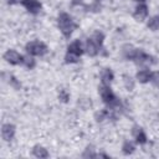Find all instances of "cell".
Listing matches in <instances>:
<instances>
[{
  "label": "cell",
  "instance_id": "obj_3",
  "mask_svg": "<svg viewBox=\"0 0 159 159\" xmlns=\"http://www.w3.org/2000/svg\"><path fill=\"white\" fill-rule=\"evenodd\" d=\"M83 50H82V45L81 42L77 40V41H73L68 48H67V53L65 56V60H66V63H75L78 61L80 56L82 55Z\"/></svg>",
  "mask_w": 159,
  "mask_h": 159
},
{
  "label": "cell",
  "instance_id": "obj_10",
  "mask_svg": "<svg viewBox=\"0 0 159 159\" xmlns=\"http://www.w3.org/2000/svg\"><path fill=\"white\" fill-rule=\"evenodd\" d=\"M153 73L149 71V70H142L137 73V80L140 82V83H147L149 81L153 80Z\"/></svg>",
  "mask_w": 159,
  "mask_h": 159
},
{
  "label": "cell",
  "instance_id": "obj_4",
  "mask_svg": "<svg viewBox=\"0 0 159 159\" xmlns=\"http://www.w3.org/2000/svg\"><path fill=\"white\" fill-rule=\"evenodd\" d=\"M26 52L31 56H43L47 52V46L41 41H31L26 45Z\"/></svg>",
  "mask_w": 159,
  "mask_h": 159
},
{
  "label": "cell",
  "instance_id": "obj_18",
  "mask_svg": "<svg viewBox=\"0 0 159 159\" xmlns=\"http://www.w3.org/2000/svg\"><path fill=\"white\" fill-rule=\"evenodd\" d=\"M10 80H11V84H12V86H15V88H19V87H20V84L16 82V78H15V77H12V76H11V77H10Z\"/></svg>",
  "mask_w": 159,
  "mask_h": 159
},
{
  "label": "cell",
  "instance_id": "obj_6",
  "mask_svg": "<svg viewBox=\"0 0 159 159\" xmlns=\"http://www.w3.org/2000/svg\"><path fill=\"white\" fill-rule=\"evenodd\" d=\"M21 4L27 9L29 12L31 14H37L41 10V4L37 0H22Z\"/></svg>",
  "mask_w": 159,
  "mask_h": 159
},
{
  "label": "cell",
  "instance_id": "obj_16",
  "mask_svg": "<svg viewBox=\"0 0 159 159\" xmlns=\"http://www.w3.org/2000/svg\"><path fill=\"white\" fill-rule=\"evenodd\" d=\"M122 149H123V153H124V154H132L135 148H134V144H133L132 142H128V140H127V142H124Z\"/></svg>",
  "mask_w": 159,
  "mask_h": 159
},
{
  "label": "cell",
  "instance_id": "obj_9",
  "mask_svg": "<svg viewBox=\"0 0 159 159\" xmlns=\"http://www.w3.org/2000/svg\"><path fill=\"white\" fill-rule=\"evenodd\" d=\"M99 46L92 40V39H88L87 41H86V52L89 55V56H96L98 52H99Z\"/></svg>",
  "mask_w": 159,
  "mask_h": 159
},
{
  "label": "cell",
  "instance_id": "obj_20",
  "mask_svg": "<svg viewBox=\"0 0 159 159\" xmlns=\"http://www.w3.org/2000/svg\"><path fill=\"white\" fill-rule=\"evenodd\" d=\"M137 1H140V2H142V1H144V0H137Z\"/></svg>",
  "mask_w": 159,
  "mask_h": 159
},
{
  "label": "cell",
  "instance_id": "obj_8",
  "mask_svg": "<svg viewBox=\"0 0 159 159\" xmlns=\"http://www.w3.org/2000/svg\"><path fill=\"white\" fill-rule=\"evenodd\" d=\"M14 134H15V127L12 124H4L2 125V129H1V135H2V139L9 142L14 138Z\"/></svg>",
  "mask_w": 159,
  "mask_h": 159
},
{
  "label": "cell",
  "instance_id": "obj_19",
  "mask_svg": "<svg viewBox=\"0 0 159 159\" xmlns=\"http://www.w3.org/2000/svg\"><path fill=\"white\" fill-rule=\"evenodd\" d=\"M20 1H22V0H7V2H9L10 5H14V4H17V2H20Z\"/></svg>",
  "mask_w": 159,
  "mask_h": 159
},
{
  "label": "cell",
  "instance_id": "obj_12",
  "mask_svg": "<svg viewBox=\"0 0 159 159\" xmlns=\"http://www.w3.org/2000/svg\"><path fill=\"white\" fill-rule=\"evenodd\" d=\"M101 78H102L103 84H109L114 78V75H113L111 68H103L101 72Z\"/></svg>",
  "mask_w": 159,
  "mask_h": 159
},
{
  "label": "cell",
  "instance_id": "obj_11",
  "mask_svg": "<svg viewBox=\"0 0 159 159\" xmlns=\"http://www.w3.org/2000/svg\"><path fill=\"white\" fill-rule=\"evenodd\" d=\"M133 135L135 138V142L138 144H144L147 142V135L143 132V129L140 127H134L133 128Z\"/></svg>",
  "mask_w": 159,
  "mask_h": 159
},
{
  "label": "cell",
  "instance_id": "obj_7",
  "mask_svg": "<svg viewBox=\"0 0 159 159\" xmlns=\"http://www.w3.org/2000/svg\"><path fill=\"white\" fill-rule=\"evenodd\" d=\"M147 15H148V7H147V5H144V4H139V5L135 7V11H134V14H133V16H134V19H135L137 21H143V20L147 17Z\"/></svg>",
  "mask_w": 159,
  "mask_h": 159
},
{
  "label": "cell",
  "instance_id": "obj_17",
  "mask_svg": "<svg viewBox=\"0 0 159 159\" xmlns=\"http://www.w3.org/2000/svg\"><path fill=\"white\" fill-rule=\"evenodd\" d=\"M58 98L62 101V102H68V99H70V94L67 93V91L66 89H61L60 91V93H58Z\"/></svg>",
  "mask_w": 159,
  "mask_h": 159
},
{
  "label": "cell",
  "instance_id": "obj_15",
  "mask_svg": "<svg viewBox=\"0 0 159 159\" xmlns=\"http://www.w3.org/2000/svg\"><path fill=\"white\" fill-rule=\"evenodd\" d=\"M22 65L31 70V68H34V67H35V60H34L30 55L24 56V58H22Z\"/></svg>",
  "mask_w": 159,
  "mask_h": 159
},
{
  "label": "cell",
  "instance_id": "obj_2",
  "mask_svg": "<svg viewBox=\"0 0 159 159\" xmlns=\"http://www.w3.org/2000/svg\"><path fill=\"white\" fill-rule=\"evenodd\" d=\"M58 26H60L61 32H62L66 37H68V36L72 34V31L75 30L76 24L73 22L72 17H71L68 14L62 12V14L58 16Z\"/></svg>",
  "mask_w": 159,
  "mask_h": 159
},
{
  "label": "cell",
  "instance_id": "obj_5",
  "mask_svg": "<svg viewBox=\"0 0 159 159\" xmlns=\"http://www.w3.org/2000/svg\"><path fill=\"white\" fill-rule=\"evenodd\" d=\"M22 58L24 56H21L19 52L14 51V50H7L5 53H4V60L6 62H9L10 65H19V63H22Z\"/></svg>",
  "mask_w": 159,
  "mask_h": 159
},
{
  "label": "cell",
  "instance_id": "obj_13",
  "mask_svg": "<svg viewBox=\"0 0 159 159\" xmlns=\"http://www.w3.org/2000/svg\"><path fill=\"white\" fill-rule=\"evenodd\" d=\"M32 154H34L36 158H48V152H47L43 147H41V145L34 147Z\"/></svg>",
  "mask_w": 159,
  "mask_h": 159
},
{
  "label": "cell",
  "instance_id": "obj_1",
  "mask_svg": "<svg viewBox=\"0 0 159 159\" xmlns=\"http://www.w3.org/2000/svg\"><path fill=\"white\" fill-rule=\"evenodd\" d=\"M99 93H101L102 101H103L112 111H114L116 108H118V107L120 106L119 99L114 96V93L112 92V89L109 88L108 84H103V86L99 88Z\"/></svg>",
  "mask_w": 159,
  "mask_h": 159
},
{
  "label": "cell",
  "instance_id": "obj_14",
  "mask_svg": "<svg viewBox=\"0 0 159 159\" xmlns=\"http://www.w3.org/2000/svg\"><path fill=\"white\" fill-rule=\"evenodd\" d=\"M148 27H149L152 31L159 30V16H153V17H150L149 21H148Z\"/></svg>",
  "mask_w": 159,
  "mask_h": 159
}]
</instances>
